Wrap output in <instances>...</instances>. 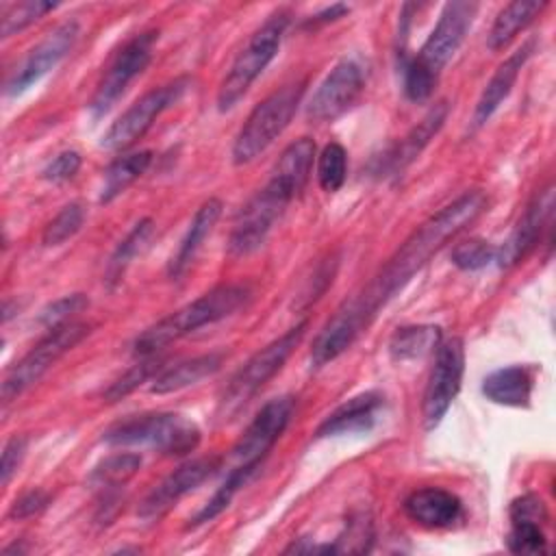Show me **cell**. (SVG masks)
<instances>
[{"label": "cell", "mask_w": 556, "mask_h": 556, "mask_svg": "<svg viewBox=\"0 0 556 556\" xmlns=\"http://www.w3.org/2000/svg\"><path fill=\"white\" fill-rule=\"evenodd\" d=\"M250 300V287L245 285H217L202 293L193 302L180 306L172 315L159 319L146 328L132 343V352L141 356H152L172 345L174 341L195 332L206 324L230 317Z\"/></svg>", "instance_id": "cell-3"}, {"label": "cell", "mask_w": 556, "mask_h": 556, "mask_svg": "<svg viewBox=\"0 0 556 556\" xmlns=\"http://www.w3.org/2000/svg\"><path fill=\"white\" fill-rule=\"evenodd\" d=\"M308 328V321H300L293 328H289L285 334L261 348L256 354H252L230 378L226 384L222 397H219V413L232 415L241 406H245L287 363L291 352L302 341L304 332Z\"/></svg>", "instance_id": "cell-7"}, {"label": "cell", "mask_w": 556, "mask_h": 556, "mask_svg": "<svg viewBox=\"0 0 556 556\" xmlns=\"http://www.w3.org/2000/svg\"><path fill=\"white\" fill-rule=\"evenodd\" d=\"M26 437L22 434H13L4 447H2V460H0V482L2 486H7L11 482V478L17 473V467L22 465L24 460V454H26Z\"/></svg>", "instance_id": "cell-43"}, {"label": "cell", "mask_w": 556, "mask_h": 556, "mask_svg": "<svg viewBox=\"0 0 556 556\" xmlns=\"http://www.w3.org/2000/svg\"><path fill=\"white\" fill-rule=\"evenodd\" d=\"M404 513L424 528L441 530L452 528L463 517V502L447 489L424 486L404 500Z\"/></svg>", "instance_id": "cell-19"}, {"label": "cell", "mask_w": 556, "mask_h": 556, "mask_svg": "<svg viewBox=\"0 0 556 556\" xmlns=\"http://www.w3.org/2000/svg\"><path fill=\"white\" fill-rule=\"evenodd\" d=\"M89 306V300L87 295L83 293H70V295H63L54 302H50L48 306L41 308L39 317H37V324L46 330H52V328H59L63 324H70L74 321L72 317L78 315L83 308Z\"/></svg>", "instance_id": "cell-39"}, {"label": "cell", "mask_w": 556, "mask_h": 556, "mask_svg": "<svg viewBox=\"0 0 556 556\" xmlns=\"http://www.w3.org/2000/svg\"><path fill=\"white\" fill-rule=\"evenodd\" d=\"M50 504V495L43 489H30L26 493H22L9 508L7 517L13 521H22V519H30L35 515H39L41 510H46Z\"/></svg>", "instance_id": "cell-42"}, {"label": "cell", "mask_w": 556, "mask_h": 556, "mask_svg": "<svg viewBox=\"0 0 556 556\" xmlns=\"http://www.w3.org/2000/svg\"><path fill=\"white\" fill-rule=\"evenodd\" d=\"M289 26V11L280 9L271 13L248 39L241 52L235 56L232 65L228 67L224 80L217 89V109L222 113L237 106V102L248 93L252 83L265 72V67L276 56L285 30Z\"/></svg>", "instance_id": "cell-6"}, {"label": "cell", "mask_w": 556, "mask_h": 556, "mask_svg": "<svg viewBox=\"0 0 556 556\" xmlns=\"http://www.w3.org/2000/svg\"><path fill=\"white\" fill-rule=\"evenodd\" d=\"M482 393L493 404L528 406L532 395V374L523 365L495 369L482 380Z\"/></svg>", "instance_id": "cell-24"}, {"label": "cell", "mask_w": 556, "mask_h": 556, "mask_svg": "<svg viewBox=\"0 0 556 556\" xmlns=\"http://www.w3.org/2000/svg\"><path fill=\"white\" fill-rule=\"evenodd\" d=\"M441 343V328L432 324L402 326L389 339V354L393 361H413L430 354Z\"/></svg>", "instance_id": "cell-27"}, {"label": "cell", "mask_w": 556, "mask_h": 556, "mask_svg": "<svg viewBox=\"0 0 556 556\" xmlns=\"http://www.w3.org/2000/svg\"><path fill=\"white\" fill-rule=\"evenodd\" d=\"M291 200L293 195L289 191L274 180H267L265 187L258 189L237 213L228 237V254L248 256L258 250Z\"/></svg>", "instance_id": "cell-9"}, {"label": "cell", "mask_w": 556, "mask_h": 556, "mask_svg": "<svg viewBox=\"0 0 556 556\" xmlns=\"http://www.w3.org/2000/svg\"><path fill=\"white\" fill-rule=\"evenodd\" d=\"M258 469V465H237L230 467L228 476L224 478V482L219 484V489L211 495V500H206V504L193 515V519L189 521V526H202L211 519H215L219 513H224L228 508V504L232 502V497L239 493V489L254 476V471Z\"/></svg>", "instance_id": "cell-30"}, {"label": "cell", "mask_w": 556, "mask_h": 556, "mask_svg": "<svg viewBox=\"0 0 556 556\" xmlns=\"http://www.w3.org/2000/svg\"><path fill=\"white\" fill-rule=\"evenodd\" d=\"M189 78L180 76L167 85H161L148 93H143L135 104H130L102 135L100 146L104 150H126L132 146L137 139H141L150 126L156 122V117L174 106L185 91L189 89Z\"/></svg>", "instance_id": "cell-11"}, {"label": "cell", "mask_w": 556, "mask_h": 556, "mask_svg": "<svg viewBox=\"0 0 556 556\" xmlns=\"http://www.w3.org/2000/svg\"><path fill=\"white\" fill-rule=\"evenodd\" d=\"M222 215V200L217 198H208L200 204V208L195 211L185 237L180 239L176 252L172 254V261L167 265V276L172 280H178L187 267L191 265V261L195 258L200 245L204 243V239L211 235V230L215 228L217 219Z\"/></svg>", "instance_id": "cell-22"}, {"label": "cell", "mask_w": 556, "mask_h": 556, "mask_svg": "<svg viewBox=\"0 0 556 556\" xmlns=\"http://www.w3.org/2000/svg\"><path fill=\"white\" fill-rule=\"evenodd\" d=\"M348 174V154L345 148L337 141L324 146L317 159V180L326 193H334L343 187Z\"/></svg>", "instance_id": "cell-32"}, {"label": "cell", "mask_w": 556, "mask_h": 556, "mask_svg": "<svg viewBox=\"0 0 556 556\" xmlns=\"http://www.w3.org/2000/svg\"><path fill=\"white\" fill-rule=\"evenodd\" d=\"M495 256L497 248L484 239H467L463 243H456V248L452 250V263L465 271L482 269L495 263Z\"/></svg>", "instance_id": "cell-38"}, {"label": "cell", "mask_w": 556, "mask_h": 556, "mask_svg": "<svg viewBox=\"0 0 556 556\" xmlns=\"http://www.w3.org/2000/svg\"><path fill=\"white\" fill-rule=\"evenodd\" d=\"M545 7H547L545 0H541V2L539 0H517V2L506 4L497 13V17L489 30V41H486L489 48L491 50L506 48L515 39V35L519 30H523Z\"/></svg>", "instance_id": "cell-26"}, {"label": "cell", "mask_w": 556, "mask_h": 556, "mask_svg": "<svg viewBox=\"0 0 556 556\" xmlns=\"http://www.w3.org/2000/svg\"><path fill=\"white\" fill-rule=\"evenodd\" d=\"M150 163H152L150 150H141V152H132V154H124V156L115 159L104 172L100 202H111L119 193H124L141 174H146Z\"/></svg>", "instance_id": "cell-28"}, {"label": "cell", "mask_w": 556, "mask_h": 556, "mask_svg": "<svg viewBox=\"0 0 556 556\" xmlns=\"http://www.w3.org/2000/svg\"><path fill=\"white\" fill-rule=\"evenodd\" d=\"M293 415V397L282 395L274 397L256 413L250 421L241 439L230 450L232 467L237 465H261L265 454L274 447V443L285 432L289 419Z\"/></svg>", "instance_id": "cell-14"}, {"label": "cell", "mask_w": 556, "mask_h": 556, "mask_svg": "<svg viewBox=\"0 0 556 556\" xmlns=\"http://www.w3.org/2000/svg\"><path fill=\"white\" fill-rule=\"evenodd\" d=\"M222 361H224V356L219 352H208L202 356H193L189 361H180L172 367H163L154 376V380L150 384V393L165 395V393H174L185 387H191V384L213 376L222 367Z\"/></svg>", "instance_id": "cell-23"}, {"label": "cell", "mask_w": 556, "mask_h": 556, "mask_svg": "<svg viewBox=\"0 0 556 556\" xmlns=\"http://www.w3.org/2000/svg\"><path fill=\"white\" fill-rule=\"evenodd\" d=\"M83 222H85V208L80 202H70L65 204L43 228V235H41V243L48 245V248H54V245H61L65 243L67 239H72L80 228H83Z\"/></svg>", "instance_id": "cell-35"}, {"label": "cell", "mask_w": 556, "mask_h": 556, "mask_svg": "<svg viewBox=\"0 0 556 556\" xmlns=\"http://www.w3.org/2000/svg\"><path fill=\"white\" fill-rule=\"evenodd\" d=\"M371 541H374L371 519L367 515L358 513L345 521L343 532L334 539V543H330V552L332 554H363V552H369Z\"/></svg>", "instance_id": "cell-34"}, {"label": "cell", "mask_w": 556, "mask_h": 556, "mask_svg": "<svg viewBox=\"0 0 556 556\" xmlns=\"http://www.w3.org/2000/svg\"><path fill=\"white\" fill-rule=\"evenodd\" d=\"M54 9H56V2H43V0L13 2L2 7V39L17 35L20 30L28 28L30 24H35L37 20H41L46 13Z\"/></svg>", "instance_id": "cell-33"}, {"label": "cell", "mask_w": 556, "mask_h": 556, "mask_svg": "<svg viewBox=\"0 0 556 556\" xmlns=\"http://www.w3.org/2000/svg\"><path fill=\"white\" fill-rule=\"evenodd\" d=\"M345 13H350V7L348 4H332L319 13L313 15V24H326V22H334L339 17H343Z\"/></svg>", "instance_id": "cell-44"}, {"label": "cell", "mask_w": 556, "mask_h": 556, "mask_svg": "<svg viewBox=\"0 0 556 556\" xmlns=\"http://www.w3.org/2000/svg\"><path fill=\"white\" fill-rule=\"evenodd\" d=\"M478 13L476 2H447L437 26L415 56H400L402 89L410 102H426L454 52L460 48Z\"/></svg>", "instance_id": "cell-2"}, {"label": "cell", "mask_w": 556, "mask_h": 556, "mask_svg": "<svg viewBox=\"0 0 556 556\" xmlns=\"http://www.w3.org/2000/svg\"><path fill=\"white\" fill-rule=\"evenodd\" d=\"M508 515H510V521H534L541 526H545L549 519L543 500L532 493H526V495L513 500Z\"/></svg>", "instance_id": "cell-41"}, {"label": "cell", "mask_w": 556, "mask_h": 556, "mask_svg": "<svg viewBox=\"0 0 556 556\" xmlns=\"http://www.w3.org/2000/svg\"><path fill=\"white\" fill-rule=\"evenodd\" d=\"M313 159H315V141L311 137H300L282 150L269 178L282 185L293 195H298L308 180Z\"/></svg>", "instance_id": "cell-25"}, {"label": "cell", "mask_w": 556, "mask_h": 556, "mask_svg": "<svg viewBox=\"0 0 556 556\" xmlns=\"http://www.w3.org/2000/svg\"><path fill=\"white\" fill-rule=\"evenodd\" d=\"M506 545L513 554H545L547 539L541 523L534 521H510Z\"/></svg>", "instance_id": "cell-37"}, {"label": "cell", "mask_w": 556, "mask_h": 556, "mask_svg": "<svg viewBox=\"0 0 556 556\" xmlns=\"http://www.w3.org/2000/svg\"><path fill=\"white\" fill-rule=\"evenodd\" d=\"M465 371V348L458 337L441 341L437 345L434 365L430 369L424 402H421V419L424 428L432 430L441 424L452 402L456 400Z\"/></svg>", "instance_id": "cell-12"}, {"label": "cell", "mask_w": 556, "mask_h": 556, "mask_svg": "<svg viewBox=\"0 0 556 556\" xmlns=\"http://www.w3.org/2000/svg\"><path fill=\"white\" fill-rule=\"evenodd\" d=\"M200 428L180 413H143L113 424L102 441L109 445H143L165 456H187L200 445Z\"/></svg>", "instance_id": "cell-4"}, {"label": "cell", "mask_w": 556, "mask_h": 556, "mask_svg": "<svg viewBox=\"0 0 556 556\" xmlns=\"http://www.w3.org/2000/svg\"><path fill=\"white\" fill-rule=\"evenodd\" d=\"M159 39L156 30H143L128 39L111 59L102 80L98 83L87 109L93 119L106 115L113 104L124 96L128 85L148 67L154 54V43Z\"/></svg>", "instance_id": "cell-10"}, {"label": "cell", "mask_w": 556, "mask_h": 556, "mask_svg": "<svg viewBox=\"0 0 556 556\" xmlns=\"http://www.w3.org/2000/svg\"><path fill=\"white\" fill-rule=\"evenodd\" d=\"M486 195L480 189L465 191L454 202L443 206L439 213L428 217L421 226H417L404 243L395 250V254L384 263V267L350 300L341 304V308L358 321L361 328H367L378 311L404 289V285L456 235H460L467 226H471L486 211Z\"/></svg>", "instance_id": "cell-1"}, {"label": "cell", "mask_w": 556, "mask_h": 556, "mask_svg": "<svg viewBox=\"0 0 556 556\" xmlns=\"http://www.w3.org/2000/svg\"><path fill=\"white\" fill-rule=\"evenodd\" d=\"M217 467H219L217 458H195V460L182 463L146 495V500L139 504L137 515L143 521H159L163 515L169 513V508L180 497H185L204 480H208L217 471Z\"/></svg>", "instance_id": "cell-16"}, {"label": "cell", "mask_w": 556, "mask_h": 556, "mask_svg": "<svg viewBox=\"0 0 556 556\" xmlns=\"http://www.w3.org/2000/svg\"><path fill=\"white\" fill-rule=\"evenodd\" d=\"M141 467V456L135 452H119L98 463L89 476V482L98 489H117L130 480Z\"/></svg>", "instance_id": "cell-31"}, {"label": "cell", "mask_w": 556, "mask_h": 556, "mask_svg": "<svg viewBox=\"0 0 556 556\" xmlns=\"http://www.w3.org/2000/svg\"><path fill=\"white\" fill-rule=\"evenodd\" d=\"M154 235V222L150 217H143L139 219L132 230L117 243V248L113 250L111 258H109V265H106V282L109 285H117L126 271V267L148 248L150 239Z\"/></svg>", "instance_id": "cell-29"}, {"label": "cell", "mask_w": 556, "mask_h": 556, "mask_svg": "<svg viewBox=\"0 0 556 556\" xmlns=\"http://www.w3.org/2000/svg\"><path fill=\"white\" fill-rule=\"evenodd\" d=\"M80 154L76 150H65L61 154H56L43 169H41V178L48 180V182H65L70 178L76 176V172L80 169Z\"/></svg>", "instance_id": "cell-40"}, {"label": "cell", "mask_w": 556, "mask_h": 556, "mask_svg": "<svg viewBox=\"0 0 556 556\" xmlns=\"http://www.w3.org/2000/svg\"><path fill=\"white\" fill-rule=\"evenodd\" d=\"M304 96V80L289 83L261 100L232 141V163L248 165L261 156L289 126Z\"/></svg>", "instance_id": "cell-5"}, {"label": "cell", "mask_w": 556, "mask_h": 556, "mask_svg": "<svg viewBox=\"0 0 556 556\" xmlns=\"http://www.w3.org/2000/svg\"><path fill=\"white\" fill-rule=\"evenodd\" d=\"M89 334V326L83 321H70L46 332L37 345L26 352L2 380V404L13 402L26 389L41 380V376L72 348H76Z\"/></svg>", "instance_id": "cell-8"}, {"label": "cell", "mask_w": 556, "mask_h": 556, "mask_svg": "<svg viewBox=\"0 0 556 556\" xmlns=\"http://www.w3.org/2000/svg\"><path fill=\"white\" fill-rule=\"evenodd\" d=\"M447 102H437L434 106H430V111L421 117V122L410 128L406 132V137L391 146L380 159H378V167H376V174L380 176H397L402 174L421 152L424 148L432 141V137L441 130L445 117H447Z\"/></svg>", "instance_id": "cell-18"}, {"label": "cell", "mask_w": 556, "mask_h": 556, "mask_svg": "<svg viewBox=\"0 0 556 556\" xmlns=\"http://www.w3.org/2000/svg\"><path fill=\"white\" fill-rule=\"evenodd\" d=\"M161 369H163V363H161V358H156V354L141 356L139 363H135L124 376H119L115 382H111V387L104 391L102 397L106 402H119L122 397H126L128 393L139 389L146 380L156 376Z\"/></svg>", "instance_id": "cell-36"}, {"label": "cell", "mask_w": 556, "mask_h": 556, "mask_svg": "<svg viewBox=\"0 0 556 556\" xmlns=\"http://www.w3.org/2000/svg\"><path fill=\"white\" fill-rule=\"evenodd\" d=\"M534 46H536V41L528 39L526 43H521L515 52H510L497 65V70L493 72V76L489 78L486 87L482 89V93L478 98V104H476V111H473V126L476 128L484 126L491 119V115L500 109V104L508 98V93L513 91V85H515L519 72L523 70V65L532 56Z\"/></svg>", "instance_id": "cell-20"}, {"label": "cell", "mask_w": 556, "mask_h": 556, "mask_svg": "<svg viewBox=\"0 0 556 556\" xmlns=\"http://www.w3.org/2000/svg\"><path fill=\"white\" fill-rule=\"evenodd\" d=\"M382 406V395L378 391H365L350 397L345 404L334 408L317 428L315 437H341L369 432L376 424V413Z\"/></svg>", "instance_id": "cell-21"}, {"label": "cell", "mask_w": 556, "mask_h": 556, "mask_svg": "<svg viewBox=\"0 0 556 556\" xmlns=\"http://www.w3.org/2000/svg\"><path fill=\"white\" fill-rule=\"evenodd\" d=\"M363 85L361 65L352 59L339 61L313 91L306 104V117L317 124L334 122L358 100Z\"/></svg>", "instance_id": "cell-15"}, {"label": "cell", "mask_w": 556, "mask_h": 556, "mask_svg": "<svg viewBox=\"0 0 556 556\" xmlns=\"http://www.w3.org/2000/svg\"><path fill=\"white\" fill-rule=\"evenodd\" d=\"M554 211V185L547 182L534 198L528 202L523 215L519 217L517 226L508 235V239L497 248L495 263L502 269L517 265L541 239V232L552 224Z\"/></svg>", "instance_id": "cell-17"}, {"label": "cell", "mask_w": 556, "mask_h": 556, "mask_svg": "<svg viewBox=\"0 0 556 556\" xmlns=\"http://www.w3.org/2000/svg\"><path fill=\"white\" fill-rule=\"evenodd\" d=\"M78 35H80V26L76 20H67L59 24L54 30H50L7 78L4 93L17 96L26 91L30 85H35L39 78H43L70 54V50L78 41Z\"/></svg>", "instance_id": "cell-13"}]
</instances>
